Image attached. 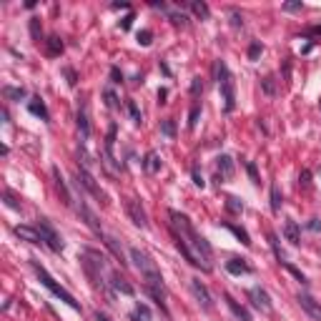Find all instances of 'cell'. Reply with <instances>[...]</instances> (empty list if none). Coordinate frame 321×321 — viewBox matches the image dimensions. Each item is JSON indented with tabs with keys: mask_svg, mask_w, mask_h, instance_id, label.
Wrapping results in <instances>:
<instances>
[{
	"mask_svg": "<svg viewBox=\"0 0 321 321\" xmlns=\"http://www.w3.org/2000/svg\"><path fill=\"white\" fill-rule=\"evenodd\" d=\"M168 219H171V231H173V241L178 246L181 256L196 266L201 271H213V248L211 243L196 231V226L191 223V219L181 211H168Z\"/></svg>",
	"mask_w": 321,
	"mask_h": 321,
	"instance_id": "6da1fadb",
	"label": "cell"
},
{
	"mask_svg": "<svg viewBox=\"0 0 321 321\" xmlns=\"http://www.w3.org/2000/svg\"><path fill=\"white\" fill-rule=\"evenodd\" d=\"M131 261L136 263V269H138L140 279H143L146 291L151 294V299L156 301L160 309H163V314H168V309H166V296H168V291H166L163 276H160V269L156 266V261L143 251V248H138V246L131 248Z\"/></svg>",
	"mask_w": 321,
	"mask_h": 321,
	"instance_id": "7a4b0ae2",
	"label": "cell"
},
{
	"mask_svg": "<svg viewBox=\"0 0 321 321\" xmlns=\"http://www.w3.org/2000/svg\"><path fill=\"white\" fill-rule=\"evenodd\" d=\"M213 73H216V83H219V88H221L226 113H234V111H236V80H234V76H231L226 60H216V65H213Z\"/></svg>",
	"mask_w": 321,
	"mask_h": 321,
	"instance_id": "3957f363",
	"label": "cell"
},
{
	"mask_svg": "<svg viewBox=\"0 0 321 321\" xmlns=\"http://www.w3.org/2000/svg\"><path fill=\"white\" fill-rule=\"evenodd\" d=\"M30 266H33V271H35V276H38L40 279V283H43V286L53 294V296H56V299H60L63 301V304H68L70 309H76V311H80V304H78V301L73 299V294H68L63 286H60V283H56V279H53L48 271H45V266H40V261L38 259H30Z\"/></svg>",
	"mask_w": 321,
	"mask_h": 321,
	"instance_id": "277c9868",
	"label": "cell"
},
{
	"mask_svg": "<svg viewBox=\"0 0 321 321\" xmlns=\"http://www.w3.org/2000/svg\"><path fill=\"white\" fill-rule=\"evenodd\" d=\"M35 228L40 231V236H43V243L50 248V251H56V254H60L63 251V241H60V236H58V231L53 228V223L48 221V219H38L35 221Z\"/></svg>",
	"mask_w": 321,
	"mask_h": 321,
	"instance_id": "5b68a950",
	"label": "cell"
},
{
	"mask_svg": "<svg viewBox=\"0 0 321 321\" xmlns=\"http://www.w3.org/2000/svg\"><path fill=\"white\" fill-rule=\"evenodd\" d=\"M76 183L83 186V188L91 193L93 199H98L100 203H108V196H105V191L96 183V178L91 176V171H88V168H78V171H76Z\"/></svg>",
	"mask_w": 321,
	"mask_h": 321,
	"instance_id": "8992f818",
	"label": "cell"
},
{
	"mask_svg": "<svg viewBox=\"0 0 321 321\" xmlns=\"http://www.w3.org/2000/svg\"><path fill=\"white\" fill-rule=\"evenodd\" d=\"M76 211H78L80 221H83L88 228H91V231H93V234H96L98 239H105V231L100 228V223H98V219H96V213L91 211V206L85 203V199H83V196H80V199L76 201Z\"/></svg>",
	"mask_w": 321,
	"mask_h": 321,
	"instance_id": "52a82bcc",
	"label": "cell"
},
{
	"mask_svg": "<svg viewBox=\"0 0 321 321\" xmlns=\"http://www.w3.org/2000/svg\"><path fill=\"white\" fill-rule=\"evenodd\" d=\"M50 173H53V183H56V191H58V196H60V201H63V206H73L76 203V199H73V193L68 191V183H65V178L60 176V168L58 166H53L50 168Z\"/></svg>",
	"mask_w": 321,
	"mask_h": 321,
	"instance_id": "ba28073f",
	"label": "cell"
},
{
	"mask_svg": "<svg viewBox=\"0 0 321 321\" xmlns=\"http://www.w3.org/2000/svg\"><path fill=\"white\" fill-rule=\"evenodd\" d=\"M126 211H128L131 221H133L138 228H148V216H146L143 206H140V201H136V199H128V201H126Z\"/></svg>",
	"mask_w": 321,
	"mask_h": 321,
	"instance_id": "9c48e42d",
	"label": "cell"
},
{
	"mask_svg": "<svg viewBox=\"0 0 321 321\" xmlns=\"http://www.w3.org/2000/svg\"><path fill=\"white\" fill-rule=\"evenodd\" d=\"M188 283H191V291H193L196 301H199V304H201L206 311H211V309H213V301H211V294H208V289L203 286V283H201L199 279H191Z\"/></svg>",
	"mask_w": 321,
	"mask_h": 321,
	"instance_id": "30bf717a",
	"label": "cell"
},
{
	"mask_svg": "<svg viewBox=\"0 0 321 321\" xmlns=\"http://www.w3.org/2000/svg\"><path fill=\"white\" fill-rule=\"evenodd\" d=\"M248 299H251V304L261 311H271V296L266 289L261 286H254V289H248Z\"/></svg>",
	"mask_w": 321,
	"mask_h": 321,
	"instance_id": "8fae6325",
	"label": "cell"
},
{
	"mask_svg": "<svg viewBox=\"0 0 321 321\" xmlns=\"http://www.w3.org/2000/svg\"><path fill=\"white\" fill-rule=\"evenodd\" d=\"M299 304H301V309H304L314 321H321V304H319V301H314L309 294H299Z\"/></svg>",
	"mask_w": 321,
	"mask_h": 321,
	"instance_id": "7c38bea8",
	"label": "cell"
},
{
	"mask_svg": "<svg viewBox=\"0 0 321 321\" xmlns=\"http://www.w3.org/2000/svg\"><path fill=\"white\" fill-rule=\"evenodd\" d=\"M15 231V236L18 239H23V241H28V243H43V236H40V231L35 228V226H15L13 228Z\"/></svg>",
	"mask_w": 321,
	"mask_h": 321,
	"instance_id": "4fadbf2b",
	"label": "cell"
},
{
	"mask_svg": "<svg viewBox=\"0 0 321 321\" xmlns=\"http://www.w3.org/2000/svg\"><path fill=\"white\" fill-rule=\"evenodd\" d=\"M108 283H111V289H116V291H120V294H126V296H133V294H136L133 286H131V283L123 279L118 271H111V274H108Z\"/></svg>",
	"mask_w": 321,
	"mask_h": 321,
	"instance_id": "5bb4252c",
	"label": "cell"
},
{
	"mask_svg": "<svg viewBox=\"0 0 321 321\" xmlns=\"http://www.w3.org/2000/svg\"><path fill=\"white\" fill-rule=\"evenodd\" d=\"M283 236H286V241H289L291 246H299V243H301V228H299V223H296L294 219L283 221Z\"/></svg>",
	"mask_w": 321,
	"mask_h": 321,
	"instance_id": "9a60e30c",
	"label": "cell"
},
{
	"mask_svg": "<svg viewBox=\"0 0 321 321\" xmlns=\"http://www.w3.org/2000/svg\"><path fill=\"white\" fill-rule=\"evenodd\" d=\"M28 111L33 113V116H38L40 120H50V113H48V108H45V103H43V98L40 96H33L30 100H28Z\"/></svg>",
	"mask_w": 321,
	"mask_h": 321,
	"instance_id": "2e32d148",
	"label": "cell"
},
{
	"mask_svg": "<svg viewBox=\"0 0 321 321\" xmlns=\"http://www.w3.org/2000/svg\"><path fill=\"white\" fill-rule=\"evenodd\" d=\"M223 301H226V306L234 311V316H236L239 321H251V314H248V311H246V309H243V306H241L231 294H223Z\"/></svg>",
	"mask_w": 321,
	"mask_h": 321,
	"instance_id": "e0dca14e",
	"label": "cell"
},
{
	"mask_svg": "<svg viewBox=\"0 0 321 321\" xmlns=\"http://www.w3.org/2000/svg\"><path fill=\"white\" fill-rule=\"evenodd\" d=\"M216 168H219V176L221 178H234V158L231 156H219L216 158Z\"/></svg>",
	"mask_w": 321,
	"mask_h": 321,
	"instance_id": "ac0fdd59",
	"label": "cell"
},
{
	"mask_svg": "<svg viewBox=\"0 0 321 321\" xmlns=\"http://www.w3.org/2000/svg\"><path fill=\"white\" fill-rule=\"evenodd\" d=\"M113 143H116V123L108 128V136H105V158H108V163H111L113 168H120L118 160H116V156H113Z\"/></svg>",
	"mask_w": 321,
	"mask_h": 321,
	"instance_id": "d6986e66",
	"label": "cell"
},
{
	"mask_svg": "<svg viewBox=\"0 0 321 321\" xmlns=\"http://www.w3.org/2000/svg\"><path fill=\"white\" fill-rule=\"evenodd\" d=\"M226 271L234 274V276H241V274H251V266H248L243 259H228L226 261Z\"/></svg>",
	"mask_w": 321,
	"mask_h": 321,
	"instance_id": "ffe728a7",
	"label": "cell"
},
{
	"mask_svg": "<svg viewBox=\"0 0 321 321\" xmlns=\"http://www.w3.org/2000/svg\"><path fill=\"white\" fill-rule=\"evenodd\" d=\"M78 133H80V143H85L88 136H91V123H88V113H85V108L78 111Z\"/></svg>",
	"mask_w": 321,
	"mask_h": 321,
	"instance_id": "44dd1931",
	"label": "cell"
},
{
	"mask_svg": "<svg viewBox=\"0 0 321 321\" xmlns=\"http://www.w3.org/2000/svg\"><path fill=\"white\" fill-rule=\"evenodd\" d=\"M45 53L50 58H56V56H60L63 53V40L58 38V35H50V38L45 40Z\"/></svg>",
	"mask_w": 321,
	"mask_h": 321,
	"instance_id": "7402d4cb",
	"label": "cell"
},
{
	"mask_svg": "<svg viewBox=\"0 0 321 321\" xmlns=\"http://www.w3.org/2000/svg\"><path fill=\"white\" fill-rule=\"evenodd\" d=\"M188 8L193 10L196 18H201V20H208V18H211V8H208L206 3H201V0H191Z\"/></svg>",
	"mask_w": 321,
	"mask_h": 321,
	"instance_id": "603a6c76",
	"label": "cell"
},
{
	"mask_svg": "<svg viewBox=\"0 0 321 321\" xmlns=\"http://www.w3.org/2000/svg\"><path fill=\"white\" fill-rule=\"evenodd\" d=\"M103 241H105V246H108L111 251H113V256L120 261V266H126V256H123V248L118 246V241H116L113 236H108V234H105V239H103Z\"/></svg>",
	"mask_w": 321,
	"mask_h": 321,
	"instance_id": "cb8c5ba5",
	"label": "cell"
},
{
	"mask_svg": "<svg viewBox=\"0 0 321 321\" xmlns=\"http://www.w3.org/2000/svg\"><path fill=\"white\" fill-rule=\"evenodd\" d=\"M143 166H146V171H148V173H158V171H160V156H158L156 151L146 153V160H143Z\"/></svg>",
	"mask_w": 321,
	"mask_h": 321,
	"instance_id": "d4e9b609",
	"label": "cell"
},
{
	"mask_svg": "<svg viewBox=\"0 0 321 321\" xmlns=\"http://www.w3.org/2000/svg\"><path fill=\"white\" fill-rule=\"evenodd\" d=\"M281 203H283V199H281V188H279V183H271V211L276 213H281Z\"/></svg>",
	"mask_w": 321,
	"mask_h": 321,
	"instance_id": "484cf974",
	"label": "cell"
},
{
	"mask_svg": "<svg viewBox=\"0 0 321 321\" xmlns=\"http://www.w3.org/2000/svg\"><path fill=\"white\" fill-rule=\"evenodd\" d=\"M226 211L234 213V216H239V213L243 211V201L239 199V196H226Z\"/></svg>",
	"mask_w": 321,
	"mask_h": 321,
	"instance_id": "4316f807",
	"label": "cell"
},
{
	"mask_svg": "<svg viewBox=\"0 0 321 321\" xmlns=\"http://www.w3.org/2000/svg\"><path fill=\"white\" fill-rule=\"evenodd\" d=\"M3 96H5L8 100H23L28 93H25V88H13V85H5V88H3Z\"/></svg>",
	"mask_w": 321,
	"mask_h": 321,
	"instance_id": "83f0119b",
	"label": "cell"
},
{
	"mask_svg": "<svg viewBox=\"0 0 321 321\" xmlns=\"http://www.w3.org/2000/svg\"><path fill=\"white\" fill-rule=\"evenodd\" d=\"M131 321H151V309L146 304H138L136 311L131 314Z\"/></svg>",
	"mask_w": 321,
	"mask_h": 321,
	"instance_id": "f1b7e54d",
	"label": "cell"
},
{
	"mask_svg": "<svg viewBox=\"0 0 321 321\" xmlns=\"http://www.w3.org/2000/svg\"><path fill=\"white\" fill-rule=\"evenodd\" d=\"M223 226H226V228H228L236 239H241V243H243V246H251V239H248V234H246L243 228H239V226H234V223H223Z\"/></svg>",
	"mask_w": 321,
	"mask_h": 321,
	"instance_id": "f546056e",
	"label": "cell"
},
{
	"mask_svg": "<svg viewBox=\"0 0 321 321\" xmlns=\"http://www.w3.org/2000/svg\"><path fill=\"white\" fill-rule=\"evenodd\" d=\"M3 201H5V206H8V208H13V211H20V201L15 199V193H13L10 188H5V191H3Z\"/></svg>",
	"mask_w": 321,
	"mask_h": 321,
	"instance_id": "4dcf8cb0",
	"label": "cell"
},
{
	"mask_svg": "<svg viewBox=\"0 0 321 321\" xmlns=\"http://www.w3.org/2000/svg\"><path fill=\"white\" fill-rule=\"evenodd\" d=\"M261 88H263L266 96L274 98V96H276V78H274V76H266V78L261 80Z\"/></svg>",
	"mask_w": 321,
	"mask_h": 321,
	"instance_id": "1f68e13d",
	"label": "cell"
},
{
	"mask_svg": "<svg viewBox=\"0 0 321 321\" xmlns=\"http://www.w3.org/2000/svg\"><path fill=\"white\" fill-rule=\"evenodd\" d=\"M126 108H128V113H131V120L136 123V126H140V120H143V116H140V111H138L136 100H128V103H126Z\"/></svg>",
	"mask_w": 321,
	"mask_h": 321,
	"instance_id": "d6a6232c",
	"label": "cell"
},
{
	"mask_svg": "<svg viewBox=\"0 0 321 321\" xmlns=\"http://www.w3.org/2000/svg\"><path fill=\"white\" fill-rule=\"evenodd\" d=\"M269 243H271V248H274V254H276V259H279V263H283L286 261V254L279 248V239H276V234H269Z\"/></svg>",
	"mask_w": 321,
	"mask_h": 321,
	"instance_id": "836d02e7",
	"label": "cell"
},
{
	"mask_svg": "<svg viewBox=\"0 0 321 321\" xmlns=\"http://www.w3.org/2000/svg\"><path fill=\"white\" fill-rule=\"evenodd\" d=\"M160 133H163L166 138H176V123L168 118V120H163L160 123Z\"/></svg>",
	"mask_w": 321,
	"mask_h": 321,
	"instance_id": "e575fe53",
	"label": "cell"
},
{
	"mask_svg": "<svg viewBox=\"0 0 321 321\" xmlns=\"http://www.w3.org/2000/svg\"><path fill=\"white\" fill-rule=\"evenodd\" d=\"M261 50H263V45H261V40H254L251 45H248V60H259V56H261Z\"/></svg>",
	"mask_w": 321,
	"mask_h": 321,
	"instance_id": "d590c367",
	"label": "cell"
},
{
	"mask_svg": "<svg viewBox=\"0 0 321 321\" xmlns=\"http://www.w3.org/2000/svg\"><path fill=\"white\" fill-rule=\"evenodd\" d=\"M281 266H283V269H286V271H289V274H294V276H296V279H299V281H301V283H306V276H304V274H301V271H299V269H296V266H294V263H291V261H283V263H281Z\"/></svg>",
	"mask_w": 321,
	"mask_h": 321,
	"instance_id": "8d00e7d4",
	"label": "cell"
},
{
	"mask_svg": "<svg viewBox=\"0 0 321 321\" xmlns=\"http://www.w3.org/2000/svg\"><path fill=\"white\" fill-rule=\"evenodd\" d=\"M103 98H105V105H108V108H118V98H116V93L111 91V88L103 91Z\"/></svg>",
	"mask_w": 321,
	"mask_h": 321,
	"instance_id": "74e56055",
	"label": "cell"
},
{
	"mask_svg": "<svg viewBox=\"0 0 321 321\" xmlns=\"http://www.w3.org/2000/svg\"><path fill=\"white\" fill-rule=\"evenodd\" d=\"M30 35H33V40H40V20L38 18H30Z\"/></svg>",
	"mask_w": 321,
	"mask_h": 321,
	"instance_id": "f35d334b",
	"label": "cell"
},
{
	"mask_svg": "<svg viewBox=\"0 0 321 321\" xmlns=\"http://www.w3.org/2000/svg\"><path fill=\"white\" fill-rule=\"evenodd\" d=\"M199 116H201V108H199V105H193L191 113H188V128H196V123H199Z\"/></svg>",
	"mask_w": 321,
	"mask_h": 321,
	"instance_id": "ab89813d",
	"label": "cell"
},
{
	"mask_svg": "<svg viewBox=\"0 0 321 321\" xmlns=\"http://www.w3.org/2000/svg\"><path fill=\"white\" fill-rule=\"evenodd\" d=\"M138 43H140V45H151V43H153V33H151V30H140V33H138Z\"/></svg>",
	"mask_w": 321,
	"mask_h": 321,
	"instance_id": "60d3db41",
	"label": "cell"
},
{
	"mask_svg": "<svg viewBox=\"0 0 321 321\" xmlns=\"http://www.w3.org/2000/svg\"><path fill=\"white\" fill-rule=\"evenodd\" d=\"M63 76L68 78V85H70V88H76L78 78H76V70H73V68H63Z\"/></svg>",
	"mask_w": 321,
	"mask_h": 321,
	"instance_id": "b9f144b4",
	"label": "cell"
},
{
	"mask_svg": "<svg viewBox=\"0 0 321 321\" xmlns=\"http://www.w3.org/2000/svg\"><path fill=\"white\" fill-rule=\"evenodd\" d=\"M199 93H203V80L201 78H193L191 80V96H199Z\"/></svg>",
	"mask_w": 321,
	"mask_h": 321,
	"instance_id": "7bdbcfd3",
	"label": "cell"
},
{
	"mask_svg": "<svg viewBox=\"0 0 321 321\" xmlns=\"http://www.w3.org/2000/svg\"><path fill=\"white\" fill-rule=\"evenodd\" d=\"M191 176H193V183L199 186V188H203L206 186V181H203V176H201V171H199V166H193V171H191Z\"/></svg>",
	"mask_w": 321,
	"mask_h": 321,
	"instance_id": "ee69618b",
	"label": "cell"
},
{
	"mask_svg": "<svg viewBox=\"0 0 321 321\" xmlns=\"http://www.w3.org/2000/svg\"><path fill=\"white\" fill-rule=\"evenodd\" d=\"M231 25H234V28H243V15L239 10H231Z\"/></svg>",
	"mask_w": 321,
	"mask_h": 321,
	"instance_id": "f6af8a7d",
	"label": "cell"
},
{
	"mask_svg": "<svg viewBox=\"0 0 321 321\" xmlns=\"http://www.w3.org/2000/svg\"><path fill=\"white\" fill-rule=\"evenodd\" d=\"M299 186H304L306 191L311 188V173H309V171H301V176H299Z\"/></svg>",
	"mask_w": 321,
	"mask_h": 321,
	"instance_id": "bcb514c9",
	"label": "cell"
},
{
	"mask_svg": "<svg viewBox=\"0 0 321 321\" xmlns=\"http://www.w3.org/2000/svg\"><path fill=\"white\" fill-rule=\"evenodd\" d=\"M304 8V3H301V0H291V3H283V10L286 13H296V10H301Z\"/></svg>",
	"mask_w": 321,
	"mask_h": 321,
	"instance_id": "7dc6e473",
	"label": "cell"
},
{
	"mask_svg": "<svg viewBox=\"0 0 321 321\" xmlns=\"http://www.w3.org/2000/svg\"><path fill=\"white\" fill-rule=\"evenodd\" d=\"M246 171H248V176H251V181H254V183H261V178H259V171H256V166L251 163V160H248V163H246Z\"/></svg>",
	"mask_w": 321,
	"mask_h": 321,
	"instance_id": "c3c4849f",
	"label": "cell"
},
{
	"mask_svg": "<svg viewBox=\"0 0 321 321\" xmlns=\"http://www.w3.org/2000/svg\"><path fill=\"white\" fill-rule=\"evenodd\" d=\"M131 23H133V13H128V15L120 20V30H131Z\"/></svg>",
	"mask_w": 321,
	"mask_h": 321,
	"instance_id": "681fc988",
	"label": "cell"
},
{
	"mask_svg": "<svg viewBox=\"0 0 321 321\" xmlns=\"http://www.w3.org/2000/svg\"><path fill=\"white\" fill-rule=\"evenodd\" d=\"M111 78H113V83H120V80H123V76H120V70H118L116 65L111 68Z\"/></svg>",
	"mask_w": 321,
	"mask_h": 321,
	"instance_id": "f907efd6",
	"label": "cell"
},
{
	"mask_svg": "<svg viewBox=\"0 0 321 321\" xmlns=\"http://www.w3.org/2000/svg\"><path fill=\"white\" fill-rule=\"evenodd\" d=\"M309 228H311V231H321V219H311V221H309Z\"/></svg>",
	"mask_w": 321,
	"mask_h": 321,
	"instance_id": "816d5d0a",
	"label": "cell"
},
{
	"mask_svg": "<svg viewBox=\"0 0 321 321\" xmlns=\"http://www.w3.org/2000/svg\"><path fill=\"white\" fill-rule=\"evenodd\" d=\"M93 319H96V321H111L108 316H105V314H100V311H96V314H93Z\"/></svg>",
	"mask_w": 321,
	"mask_h": 321,
	"instance_id": "f5cc1de1",
	"label": "cell"
},
{
	"mask_svg": "<svg viewBox=\"0 0 321 321\" xmlns=\"http://www.w3.org/2000/svg\"><path fill=\"white\" fill-rule=\"evenodd\" d=\"M166 96H168V91H166V88H160V91H158V100H160V103H166V100H163Z\"/></svg>",
	"mask_w": 321,
	"mask_h": 321,
	"instance_id": "db71d44e",
	"label": "cell"
},
{
	"mask_svg": "<svg viewBox=\"0 0 321 321\" xmlns=\"http://www.w3.org/2000/svg\"><path fill=\"white\" fill-rule=\"evenodd\" d=\"M309 33H314V35H321V25H314V28H311Z\"/></svg>",
	"mask_w": 321,
	"mask_h": 321,
	"instance_id": "11a10c76",
	"label": "cell"
}]
</instances>
